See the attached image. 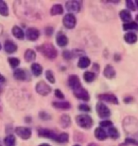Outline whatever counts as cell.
I'll return each instance as SVG.
<instances>
[{"label":"cell","instance_id":"cell-1","mask_svg":"<svg viewBox=\"0 0 138 146\" xmlns=\"http://www.w3.org/2000/svg\"><path fill=\"white\" fill-rule=\"evenodd\" d=\"M37 48H38V50L41 51L45 56L49 58V59H55L58 55L57 49H56L54 48V46L51 45V44H45V45L38 46Z\"/></svg>","mask_w":138,"mask_h":146},{"label":"cell","instance_id":"cell-2","mask_svg":"<svg viewBox=\"0 0 138 146\" xmlns=\"http://www.w3.org/2000/svg\"><path fill=\"white\" fill-rule=\"evenodd\" d=\"M76 121L79 124V126L84 128V129H89L93 125V119L87 114H81V115L77 116L76 117Z\"/></svg>","mask_w":138,"mask_h":146},{"label":"cell","instance_id":"cell-3","mask_svg":"<svg viewBox=\"0 0 138 146\" xmlns=\"http://www.w3.org/2000/svg\"><path fill=\"white\" fill-rule=\"evenodd\" d=\"M35 88H36V91L38 94H40L42 96H46L51 92V87L43 81L38 82Z\"/></svg>","mask_w":138,"mask_h":146},{"label":"cell","instance_id":"cell-4","mask_svg":"<svg viewBox=\"0 0 138 146\" xmlns=\"http://www.w3.org/2000/svg\"><path fill=\"white\" fill-rule=\"evenodd\" d=\"M96 112H98V115L100 117V118L104 119V118H108L111 115V111L108 107L105 106L104 104L102 103H98L96 104Z\"/></svg>","mask_w":138,"mask_h":146},{"label":"cell","instance_id":"cell-5","mask_svg":"<svg viewBox=\"0 0 138 146\" xmlns=\"http://www.w3.org/2000/svg\"><path fill=\"white\" fill-rule=\"evenodd\" d=\"M63 26L67 29H73L76 26V17L74 14L72 13H67L65 16L63 17Z\"/></svg>","mask_w":138,"mask_h":146},{"label":"cell","instance_id":"cell-6","mask_svg":"<svg viewBox=\"0 0 138 146\" xmlns=\"http://www.w3.org/2000/svg\"><path fill=\"white\" fill-rule=\"evenodd\" d=\"M15 133L17 136H19L23 139H28L31 136V130L28 127H23V126L16 127Z\"/></svg>","mask_w":138,"mask_h":146},{"label":"cell","instance_id":"cell-7","mask_svg":"<svg viewBox=\"0 0 138 146\" xmlns=\"http://www.w3.org/2000/svg\"><path fill=\"white\" fill-rule=\"evenodd\" d=\"M74 95L77 97L78 99L80 100H83V101H89L90 99V96H89V93L86 89H84L83 87H80V88L74 90Z\"/></svg>","mask_w":138,"mask_h":146},{"label":"cell","instance_id":"cell-8","mask_svg":"<svg viewBox=\"0 0 138 146\" xmlns=\"http://www.w3.org/2000/svg\"><path fill=\"white\" fill-rule=\"evenodd\" d=\"M68 86L73 89V91L76 89H78V88H80V87L81 86V81H80V79H79L78 76H76V75H70L69 76Z\"/></svg>","mask_w":138,"mask_h":146},{"label":"cell","instance_id":"cell-9","mask_svg":"<svg viewBox=\"0 0 138 146\" xmlns=\"http://www.w3.org/2000/svg\"><path fill=\"white\" fill-rule=\"evenodd\" d=\"M38 134H39L40 137H43V138H48L50 139H53L56 141L58 138V135L56 133H54L53 131L48 130V129H40L38 131Z\"/></svg>","mask_w":138,"mask_h":146},{"label":"cell","instance_id":"cell-10","mask_svg":"<svg viewBox=\"0 0 138 146\" xmlns=\"http://www.w3.org/2000/svg\"><path fill=\"white\" fill-rule=\"evenodd\" d=\"M98 98L102 101L108 102V103H111V104H118V100H117L116 96H114V94H107V93H104V94L98 95Z\"/></svg>","mask_w":138,"mask_h":146},{"label":"cell","instance_id":"cell-11","mask_svg":"<svg viewBox=\"0 0 138 146\" xmlns=\"http://www.w3.org/2000/svg\"><path fill=\"white\" fill-rule=\"evenodd\" d=\"M65 6L67 10L73 13H78L81 10V4L78 1H68L65 3Z\"/></svg>","mask_w":138,"mask_h":146},{"label":"cell","instance_id":"cell-12","mask_svg":"<svg viewBox=\"0 0 138 146\" xmlns=\"http://www.w3.org/2000/svg\"><path fill=\"white\" fill-rule=\"evenodd\" d=\"M40 35V33L37 29L35 28H29L27 31V37L29 41H36Z\"/></svg>","mask_w":138,"mask_h":146},{"label":"cell","instance_id":"cell-13","mask_svg":"<svg viewBox=\"0 0 138 146\" xmlns=\"http://www.w3.org/2000/svg\"><path fill=\"white\" fill-rule=\"evenodd\" d=\"M4 48H5V51L7 53H13L17 50V46L14 44L13 41L11 40H7L5 42V45H4Z\"/></svg>","mask_w":138,"mask_h":146},{"label":"cell","instance_id":"cell-14","mask_svg":"<svg viewBox=\"0 0 138 146\" xmlns=\"http://www.w3.org/2000/svg\"><path fill=\"white\" fill-rule=\"evenodd\" d=\"M56 42H57L58 46H65L68 43V39H67L65 34H63V33H59L57 34V37H56Z\"/></svg>","mask_w":138,"mask_h":146},{"label":"cell","instance_id":"cell-15","mask_svg":"<svg viewBox=\"0 0 138 146\" xmlns=\"http://www.w3.org/2000/svg\"><path fill=\"white\" fill-rule=\"evenodd\" d=\"M120 15V18L122 19V21L125 23V24H128L131 21V14L130 13V11L128 10H122L120 11L119 13Z\"/></svg>","mask_w":138,"mask_h":146},{"label":"cell","instance_id":"cell-16","mask_svg":"<svg viewBox=\"0 0 138 146\" xmlns=\"http://www.w3.org/2000/svg\"><path fill=\"white\" fill-rule=\"evenodd\" d=\"M52 106L61 110H67L71 107V104L68 102H54V103H52Z\"/></svg>","mask_w":138,"mask_h":146},{"label":"cell","instance_id":"cell-17","mask_svg":"<svg viewBox=\"0 0 138 146\" xmlns=\"http://www.w3.org/2000/svg\"><path fill=\"white\" fill-rule=\"evenodd\" d=\"M104 76L107 79H113L116 76V70L111 65H107L104 68Z\"/></svg>","mask_w":138,"mask_h":146},{"label":"cell","instance_id":"cell-18","mask_svg":"<svg viewBox=\"0 0 138 146\" xmlns=\"http://www.w3.org/2000/svg\"><path fill=\"white\" fill-rule=\"evenodd\" d=\"M13 34L14 37H16L17 39H19V40H23L25 37L24 31H23L22 29L18 27V26H14L13 28Z\"/></svg>","mask_w":138,"mask_h":146},{"label":"cell","instance_id":"cell-19","mask_svg":"<svg viewBox=\"0 0 138 146\" xmlns=\"http://www.w3.org/2000/svg\"><path fill=\"white\" fill-rule=\"evenodd\" d=\"M14 78L20 81H25L27 79V72L22 68H17L13 73Z\"/></svg>","mask_w":138,"mask_h":146},{"label":"cell","instance_id":"cell-20","mask_svg":"<svg viewBox=\"0 0 138 146\" xmlns=\"http://www.w3.org/2000/svg\"><path fill=\"white\" fill-rule=\"evenodd\" d=\"M90 64H91V61L89 58L86 56H83L80 58V60H79L78 66L80 68H86L90 66Z\"/></svg>","mask_w":138,"mask_h":146},{"label":"cell","instance_id":"cell-21","mask_svg":"<svg viewBox=\"0 0 138 146\" xmlns=\"http://www.w3.org/2000/svg\"><path fill=\"white\" fill-rule=\"evenodd\" d=\"M124 40L127 42L128 44H134L137 41V35L134 33H127L124 35Z\"/></svg>","mask_w":138,"mask_h":146},{"label":"cell","instance_id":"cell-22","mask_svg":"<svg viewBox=\"0 0 138 146\" xmlns=\"http://www.w3.org/2000/svg\"><path fill=\"white\" fill-rule=\"evenodd\" d=\"M95 136L96 138L99 139V141H104L107 138V134L105 133V131L102 129L101 127H98L95 131Z\"/></svg>","mask_w":138,"mask_h":146},{"label":"cell","instance_id":"cell-23","mask_svg":"<svg viewBox=\"0 0 138 146\" xmlns=\"http://www.w3.org/2000/svg\"><path fill=\"white\" fill-rule=\"evenodd\" d=\"M63 13V6L60 4H56L54 6H52V8L50 10L51 15H58V14H61Z\"/></svg>","mask_w":138,"mask_h":146},{"label":"cell","instance_id":"cell-24","mask_svg":"<svg viewBox=\"0 0 138 146\" xmlns=\"http://www.w3.org/2000/svg\"><path fill=\"white\" fill-rule=\"evenodd\" d=\"M36 58V53L32 49H27L25 52V59L27 62H32Z\"/></svg>","mask_w":138,"mask_h":146},{"label":"cell","instance_id":"cell-25","mask_svg":"<svg viewBox=\"0 0 138 146\" xmlns=\"http://www.w3.org/2000/svg\"><path fill=\"white\" fill-rule=\"evenodd\" d=\"M31 71L35 76H40L43 72V68H42V66L39 65V64L34 63L31 65Z\"/></svg>","mask_w":138,"mask_h":146},{"label":"cell","instance_id":"cell-26","mask_svg":"<svg viewBox=\"0 0 138 146\" xmlns=\"http://www.w3.org/2000/svg\"><path fill=\"white\" fill-rule=\"evenodd\" d=\"M61 126H63V128L68 127L69 125L71 124V119H70V117L68 115L61 116Z\"/></svg>","mask_w":138,"mask_h":146},{"label":"cell","instance_id":"cell-27","mask_svg":"<svg viewBox=\"0 0 138 146\" xmlns=\"http://www.w3.org/2000/svg\"><path fill=\"white\" fill-rule=\"evenodd\" d=\"M5 146H14L15 145V137L13 135H8L4 139Z\"/></svg>","mask_w":138,"mask_h":146},{"label":"cell","instance_id":"cell-28","mask_svg":"<svg viewBox=\"0 0 138 146\" xmlns=\"http://www.w3.org/2000/svg\"><path fill=\"white\" fill-rule=\"evenodd\" d=\"M123 29L125 31H138V23L130 22L128 24L123 25Z\"/></svg>","mask_w":138,"mask_h":146},{"label":"cell","instance_id":"cell-29","mask_svg":"<svg viewBox=\"0 0 138 146\" xmlns=\"http://www.w3.org/2000/svg\"><path fill=\"white\" fill-rule=\"evenodd\" d=\"M0 14L3 16H8L9 15L8 6L4 1H2V0H0Z\"/></svg>","mask_w":138,"mask_h":146},{"label":"cell","instance_id":"cell-30","mask_svg":"<svg viewBox=\"0 0 138 146\" xmlns=\"http://www.w3.org/2000/svg\"><path fill=\"white\" fill-rule=\"evenodd\" d=\"M83 79L87 82V83H92V82L96 79V75L94 72L86 71V72H84V74H83Z\"/></svg>","mask_w":138,"mask_h":146},{"label":"cell","instance_id":"cell-31","mask_svg":"<svg viewBox=\"0 0 138 146\" xmlns=\"http://www.w3.org/2000/svg\"><path fill=\"white\" fill-rule=\"evenodd\" d=\"M69 139V136L67 133H61L60 135H58V138L56 139L57 142H60V143H65V142L68 141Z\"/></svg>","mask_w":138,"mask_h":146},{"label":"cell","instance_id":"cell-32","mask_svg":"<svg viewBox=\"0 0 138 146\" xmlns=\"http://www.w3.org/2000/svg\"><path fill=\"white\" fill-rule=\"evenodd\" d=\"M108 133H109V136L112 139H118L119 133H118V131H117V129L116 127H110L109 130H108Z\"/></svg>","mask_w":138,"mask_h":146},{"label":"cell","instance_id":"cell-33","mask_svg":"<svg viewBox=\"0 0 138 146\" xmlns=\"http://www.w3.org/2000/svg\"><path fill=\"white\" fill-rule=\"evenodd\" d=\"M8 61H9V64L11 65V68H17V66L20 65V60L18 59V58L11 57V58H9Z\"/></svg>","mask_w":138,"mask_h":146},{"label":"cell","instance_id":"cell-34","mask_svg":"<svg viewBox=\"0 0 138 146\" xmlns=\"http://www.w3.org/2000/svg\"><path fill=\"white\" fill-rule=\"evenodd\" d=\"M46 79H48V81L49 82V83H51V84L55 83L54 74H53V72H52L51 70H46Z\"/></svg>","mask_w":138,"mask_h":146},{"label":"cell","instance_id":"cell-35","mask_svg":"<svg viewBox=\"0 0 138 146\" xmlns=\"http://www.w3.org/2000/svg\"><path fill=\"white\" fill-rule=\"evenodd\" d=\"M63 56L64 59L69 60V59H71V58H72V53L69 50H64L63 52Z\"/></svg>","mask_w":138,"mask_h":146},{"label":"cell","instance_id":"cell-36","mask_svg":"<svg viewBox=\"0 0 138 146\" xmlns=\"http://www.w3.org/2000/svg\"><path fill=\"white\" fill-rule=\"evenodd\" d=\"M55 96L57 98H59V99H64V95H63V93L61 91L60 89H55Z\"/></svg>","mask_w":138,"mask_h":146},{"label":"cell","instance_id":"cell-37","mask_svg":"<svg viewBox=\"0 0 138 146\" xmlns=\"http://www.w3.org/2000/svg\"><path fill=\"white\" fill-rule=\"evenodd\" d=\"M79 109L81 110V111H84V112H89L91 110L90 107L87 106V104H80V106H79Z\"/></svg>","mask_w":138,"mask_h":146},{"label":"cell","instance_id":"cell-38","mask_svg":"<svg viewBox=\"0 0 138 146\" xmlns=\"http://www.w3.org/2000/svg\"><path fill=\"white\" fill-rule=\"evenodd\" d=\"M126 4H127V8H129L130 10H131V11H135V6L133 5V1H131V0H127Z\"/></svg>","mask_w":138,"mask_h":146},{"label":"cell","instance_id":"cell-39","mask_svg":"<svg viewBox=\"0 0 138 146\" xmlns=\"http://www.w3.org/2000/svg\"><path fill=\"white\" fill-rule=\"evenodd\" d=\"M39 116H40V118L42 119H50V116H49L48 114L46 113V112H41L39 114Z\"/></svg>","mask_w":138,"mask_h":146},{"label":"cell","instance_id":"cell-40","mask_svg":"<svg viewBox=\"0 0 138 146\" xmlns=\"http://www.w3.org/2000/svg\"><path fill=\"white\" fill-rule=\"evenodd\" d=\"M125 142L126 143H129V144H133V145L138 146V141H135V139H127Z\"/></svg>","mask_w":138,"mask_h":146},{"label":"cell","instance_id":"cell-41","mask_svg":"<svg viewBox=\"0 0 138 146\" xmlns=\"http://www.w3.org/2000/svg\"><path fill=\"white\" fill-rule=\"evenodd\" d=\"M111 125H112V121H103L100 122L101 128L102 127H110Z\"/></svg>","mask_w":138,"mask_h":146},{"label":"cell","instance_id":"cell-42","mask_svg":"<svg viewBox=\"0 0 138 146\" xmlns=\"http://www.w3.org/2000/svg\"><path fill=\"white\" fill-rule=\"evenodd\" d=\"M46 33L48 34V35H51L52 33H53V28L52 27H48L46 29Z\"/></svg>","mask_w":138,"mask_h":146},{"label":"cell","instance_id":"cell-43","mask_svg":"<svg viewBox=\"0 0 138 146\" xmlns=\"http://www.w3.org/2000/svg\"><path fill=\"white\" fill-rule=\"evenodd\" d=\"M124 102L125 103H131V102H133V98L131 97H127L124 99Z\"/></svg>","mask_w":138,"mask_h":146},{"label":"cell","instance_id":"cell-44","mask_svg":"<svg viewBox=\"0 0 138 146\" xmlns=\"http://www.w3.org/2000/svg\"><path fill=\"white\" fill-rule=\"evenodd\" d=\"M5 82V78L3 77V76L0 74V84H3Z\"/></svg>","mask_w":138,"mask_h":146},{"label":"cell","instance_id":"cell-45","mask_svg":"<svg viewBox=\"0 0 138 146\" xmlns=\"http://www.w3.org/2000/svg\"><path fill=\"white\" fill-rule=\"evenodd\" d=\"M88 146H98V145L96 144V143H95V142H92V143H90Z\"/></svg>","mask_w":138,"mask_h":146},{"label":"cell","instance_id":"cell-46","mask_svg":"<svg viewBox=\"0 0 138 146\" xmlns=\"http://www.w3.org/2000/svg\"><path fill=\"white\" fill-rule=\"evenodd\" d=\"M39 146H50V145H48V144H46V143H43V144H41Z\"/></svg>","mask_w":138,"mask_h":146},{"label":"cell","instance_id":"cell-47","mask_svg":"<svg viewBox=\"0 0 138 146\" xmlns=\"http://www.w3.org/2000/svg\"><path fill=\"white\" fill-rule=\"evenodd\" d=\"M135 4H136V6H137V8H138V0H136V2H135Z\"/></svg>","mask_w":138,"mask_h":146},{"label":"cell","instance_id":"cell-48","mask_svg":"<svg viewBox=\"0 0 138 146\" xmlns=\"http://www.w3.org/2000/svg\"><path fill=\"white\" fill-rule=\"evenodd\" d=\"M135 18H136V20H137V21H138V14H137V15H136V17H135Z\"/></svg>","mask_w":138,"mask_h":146},{"label":"cell","instance_id":"cell-49","mask_svg":"<svg viewBox=\"0 0 138 146\" xmlns=\"http://www.w3.org/2000/svg\"><path fill=\"white\" fill-rule=\"evenodd\" d=\"M74 146H81V145H79V144H76V145H74Z\"/></svg>","mask_w":138,"mask_h":146},{"label":"cell","instance_id":"cell-50","mask_svg":"<svg viewBox=\"0 0 138 146\" xmlns=\"http://www.w3.org/2000/svg\"><path fill=\"white\" fill-rule=\"evenodd\" d=\"M0 146H2V144H1V141H0Z\"/></svg>","mask_w":138,"mask_h":146},{"label":"cell","instance_id":"cell-51","mask_svg":"<svg viewBox=\"0 0 138 146\" xmlns=\"http://www.w3.org/2000/svg\"><path fill=\"white\" fill-rule=\"evenodd\" d=\"M1 46H1V44H0V49H1Z\"/></svg>","mask_w":138,"mask_h":146}]
</instances>
